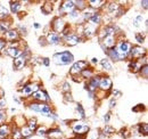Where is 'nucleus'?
Listing matches in <instances>:
<instances>
[{
  "label": "nucleus",
  "mask_w": 148,
  "mask_h": 139,
  "mask_svg": "<svg viewBox=\"0 0 148 139\" xmlns=\"http://www.w3.org/2000/svg\"><path fill=\"white\" fill-rule=\"evenodd\" d=\"M16 30H17L18 33H22V34H24V35L27 34V29H26V26H24V25H19L18 29H16Z\"/></svg>",
  "instance_id": "obj_46"
},
{
  "label": "nucleus",
  "mask_w": 148,
  "mask_h": 139,
  "mask_svg": "<svg viewBox=\"0 0 148 139\" xmlns=\"http://www.w3.org/2000/svg\"><path fill=\"white\" fill-rule=\"evenodd\" d=\"M26 123H27V124H26V125H27V128H29L32 132H34V131L38 129V127H39V125H38V121H37V119H36V118L30 119Z\"/></svg>",
  "instance_id": "obj_32"
},
{
  "label": "nucleus",
  "mask_w": 148,
  "mask_h": 139,
  "mask_svg": "<svg viewBox=\"0 0 148 139\" xmlns=\"http://www.w3.org/2000/svg\"><path fill=\"white\" fill-rule=\"evenodd\" d=\"M41 12H42L43 15H49V14H51V12H53V3L46 2L45 5H42Z\"/></svg>",
  "instance_id": "obj_31"
},
{
  "label": "nucleus",
  "mask_w": 148,
  "mask_h": 139,
  "mask_svg": "<svg viewBox=\"0 0 148 139\" xmlns=\"http://www.w3.org/2000/svg\"><path fill=\"white\" fill-rule=\"evenodd\" d=\"M95 12H96V10H93L92 8H90V7H87L86 9H83V10L81 12V16L83 18V21H86V22L89 21Z\"/></svg>",
  "instance_id": "obj_28"
},
{
  "label": "nucleus",
  "mask_w": 148,
  "mask_h": 139,
  "mask_svg": "<svg viewBox=\"0 0 148 139\" xmlns=\"http://www.w3.org/2000/svg\"><path fill=\"white\" fill-rule=\"evenodd\" d=\"M64 102H66V103H72L73 102V97H72V95H71V92H67V94H65L64 95Z\"/></svg>",
  "instance_id": "obj_48"
},
{
  "label": "nucleus",
  "mask_w": 148,
  "mask_h": 139,
  "mask_svg": "<svg viewBox=\"0 0 148 139\" xmlns=\"http://www.w3.org/2000/svg\"><path fill=\"white\" fill-rule=\"evenodd\" d=\"M76 112H77V114L80 115L81 119H86V111H84V108H83L81 103L76 104Z\"/></svg>",
  "instance_id": "obj_39"
},
{
  "label": "nucleus",
  "mask_w": 148,
  "mask_h": 139,
  "mask_svg": "<svg viewBox=\"0 0 148 139\" xmlns=\"http://www.w3.org/2000/svg\"><path fill=\"white\" fill-rule=\"evenodd\" d=\"M38 136H46V132H47V128L46 127H38V129L36 130Z\"/></svg>",
  "instance_id": "obj_42"
},
{
  "label": "nucleus",
  "mask_w": 148,
  "mask_h": 139,
  "mask_svg": "<svg viewBox=\"0 0 148 139\" xmlns=\"http://www.w3.org/2000/svg\"><path fill=\"white\" fill-rule=\"evenodd\" d=\"M143 111H145L144 104H138L136 107H132V112H134V113H141Z\"/></svg>",
  "instance_id": "obj_43"
},
{
  "label": "nucleus",
  "mask_w": 148,
  "mask_h": 139,
  "mask_svg": "<svg viewBox=\"0 0 148 139\" xmlns=\"http://www.w3.org/2000/svg\"><path fill=\"white\" fill-rule=\"evenodd\" d=\"M91 63H92L93 65L98 64V58H97V57H93V58H91Z\"/></svg>",
  "instance_id": "obj_55"
},
{
  "label": "nucleus",
  "mask_w": 148,
  "mask_h": 139,
  "mask_svg": "<svg viewBox=\"0 0 148 139\" xmlns=\"http://www.w3.org/2000/svg\"><path fill=\"white\" fill-rule=\"evenodd\" d=\"M100 65L103 66V69L105 70V71H107V72L112 71V69H113L112 63L110 62V59H108V58H103V59L100 61Z\"/></svg>",
  "instance_id": "obj_33"
},
{
  "label": "nucleus",
  "mask_w": 148,
  "mask_h": 139,
  "mask_svg": "<svg viewBox=\"0 0 148 139\" xmlns=\"http://www.w3.org/2000/svg\"><path fill=\"white\" fill-rule=\"evenodd\" d=\"M69 16L71 19H76V18H79L81 16V12H79V10H76V9H74L72 10L70 14H69Z\"/></svg>",
  "instance_id": "obj_41"
},
{
  "label": "nucleus",
  "mask_w": 148,
  "mask_h": 139,
  "mask_svg": "<svg viewBox=\"0 0 148 139\" xmlns=\"http://www.w3.org/2000/svg\"><path fill=\"white\" fill-rule=\"evenodd\" d=\"M140 3H141V7H144V9H145V10H147V5H148V1L147 0H144V1H141V2H140Z\"/></svg>",
  "instance_id": "obj_53"
},
{
  "label": "nucleus",
  "mask_w": 148,
  "mask_h": 139,
  "mask_svg": "<svg viewBox=\"0 0 148 139\" xmlns=\"http://www.w3.org/2000/svg\"><path fill=\"white\" fill-rule=\"evenodd\" d=\"M99 75H93L91 79L88 80V83L84 86V89L88 92H97L98 90V86H99Z\"/></svg>",
  "instance_id": "obj_11"
},
{
  "label": "nucleus",
  "mask_w": 148,
  "mask_h": 139,
  "mask_svg": "<svg viewBox=\"0 0 148 139\" xmlns=\"http://www.w3.org/2000/svg\"><path fill=\"white\" fill-rule=\"evenodd\" d=\"M138 132L140 135H144V136H147L148 132V124L147 123H139L138 124Z\"/></svg>",
  "instance_id": "obj_34"
},
{
  "label": "nucleus",
  "mask_w": 148,
  "mask_h": 139,
  "mask_svg": "<svg viewBox=\"0 0 148 139\" xmlns=\"http://www.w3.org/2000/svg\"><path fill=\"white\" fill-rule=\"evenodd\" d=\"M97 31H98V26L92 25L90 23L83 25V31H82V34H84L86 38H92L93 35L97 34Z\"/></svg>",
  "instance_id": "obj_15"
},
{
  "label": "nucleus",
  "mask_w": 148,
  "mask_h": 139,
  "mask_svg": "<svg viewBox=\"0 0 148 139\" xmlns=\"http://www.w3.org/2000/svg\"><path fill=\"white\" fill-rule=\"evenodd\" d=\"M10 21L9 19H3V21H0V34H3L10 30Z\"/></svg>",
  "instance_id": "obj_26"
},
{
  "label": "nucleus",
  "mask_w": 148,
  "mask_h": 139,
  "mask_svg": "<svg viewBox=\"0 0 148 139\" xmlns=\"http://www.w3.org/2000/svg\"><path fill=\"white\" fill-rule=\"evenodd\" d=\"M19 39V33L17 32L16 29H10L9 31H7L5 33V40L7 42H13L15 40H18Z\"/></svg>",
  "instance_id": "obj_17"
},
{
  "label": "nucleus",
  "mask_w": 148,
  "mask_h": 139,
  "mask_svg": "<svg viewBox=\"0 0 148 139\" xmlns=\"http://www.w3.org/2000/svg\"><path fill=\"white\" fill-rule=\"evenodd\" d=\"M46 136L50 139H60V138H63V131H62L59 128L47 129Z\"/></svg>",
  "instance_id": "obj_16"
},
{
  "label": "nucleus",
  "mask_w": 148,
  "mask_h": 139,
  "mask_svg": "<svg viewBox=\"0 0 148 139\" xmlns=\"http://www.w3.org/2000/svg\"><path fill=\"white\" fill-rule=\"evenodd\" d=\"M93 69H91V67H86V69L83 70L81 73H80V75H81V79L82 80H89V79H91L93 76Z\"/></svg>",
  "instance_id": "obj_27"
},
{
  "label": "nucleus",
  "mask_w": 148,
  "mask_h": 139,
  "mask_svg": "<svg viewBox=\"0 0 148 139\" xmlns=\"http://www.w3.org/2000/svg\"><path fill=\"white\" fill-rule=\"evenodd\" d=\"M71 128L76 136H86L89 131V124L83 121H73L71 124Z\"/></svg>",
  "instance_id": "obj_3"
},
{
  "label": "nucleus",
  "mask_w": 148,
  "mask_h": 139,
  "mask_svg": "<svg viewBox=\"0 0 148 139\" xmlns=\"http://www.w3.org/2000/svg\"><path fill=\"white\" fill-rule=\"evenodd\" d=\"M33 28L38 30V29H40V28H41V25H40L39 23H33Z\"/></svg>",
  "instance_id": "obj_56"
},
{
  "label": "nucleus",
  "mask_w": 148,
  "mask_h": 139,
  "mask_svg": "<svg viewBox=\"0 0 148 139\" xmlns=\"http://www.w3.org/2000/svg\"><path fill=\"white\" fill-rule=\"evenodd\" d=\"M143 21H144V16H143L141 14H138L136 17L132 19V24H133V26H136V28H140Z\"/></svg>",
  "instance_id": "obj_35"
},
{
  "label": "nucleus",
  "mask_w": 148,
  "mask_h": 139,
  "mask_svg": "<svg viewBox=\"0 0 148 139\" xmlns=\"http://www.w3.org/2000/svg\"><path fill=\"white\" fill-rule=\"evenodd\" d=\"M32 99L34 102H38V103H47L50 100V97H49L47 91L39 89L34 94H32Z\"/></svg>",
  "instance_id": "obj_10"
},
{
  "label": "nucleus",
  "mask_w": 148,
  "mask_h": 139,
  "mask_svg": "<svg viewBox=\"0 0 148 139\" xmlns=\"http://www.w3.org/2000/svg\"><path fill=\"white\" fill-rule=\"evenodd\" d=\"M62 91L64 94H67V92H71V86L69 82H64L63 83V87H62Z\"/></svg>",
  "instance_id": "obj_44"
},
{
  "label": "nucleus",
  "mask_w": 148,
  "mask_h": 139,
  "mask_svg": "<svg viewBox=\"0 0 148 139\" xmlns=\"http://www.w3.org/2000/svg\"><path fill=\"white\" fill-rule=\"evenodd\" d=\"M0 73H1V69H0Z\"/></svg>",
  "instance_id": "obj_57"
},
{
  "label": "nucleus",
  "mask_w": 148,
  "mask_h": 139,
  "mask_svg": "<svg viewBox=\"0 0 148 139\" xmlns=\"http://www.w3.org/2000/svg\"><path fill=\"white\" fill-rule=\"evenodd\" d=\"M141 65H143V64H141L140 61L131 59V61H129V63H128V69H129L131 72H133V73H137V72H139Z\"/></svg>",
  "instance_id": "obj_21"
},
{
  "label": "nucleus",
  "mask_w": 148,
  "mask_h": 139,
  "mask_svg": "<svg viewBox=\"0 0 148 139\" xmlns=\"http://www.w3.org/2000/svg\"><path fill=\"white\" fill-rule=\"evenodd\" d=\"M9 8H10L9 13L16 15V14H18L21 8H22V2L21 1H10L9 2Z\"/></svg>",
  "instance_id": "obj_24"
},
{
  "label": "nucleus",
  "mask_w": 148,
  "mask_h": 139,
  "mask_svg": "<svg viewBox=\"0 0 148 139\" xmlns=\"http://www.w3.org/2000/svg\"><path fill=\"white\" fill-rule=\"evenodd\" d=\"M134 38H136V41L139 43V46L145 42V34H143L141 32H140V33H136V34H134Z\"/></svg>",
  "instance_id": "obj_40"
},
{
  "label": "nucleus",
  "mask_w": 148,
  "mask_h": 139,
  "mask_svg": "<svg viewBox=\"0 0 148 139\" xmlns=\"http://www.w3.org/2000/svg\"><path fill=\"white\" fill-rule=\"evenodd\" d=\"M131 47H132V45L130 43L129 41H127V40H119V42L116 43V50L119 52V55H120V57H121V61H123L124 58H127V56H128V54H129L130 49H131Z\"/></svg>",
  "instance_id": "obj_4"
},
{
  "label": "nucleus",
  "mask_w": 148,
  "mask_h": 139,
  "mask_svg": "<svg viewBox=\"0 0 148 139\" xmlns=\"http://www.w3.org/2000/svg\"><path fill=\"white\" fill-rule=\"evenodd\" d=\"M146 49L143 47V46H139V45H136V46H132L131 49H130L129 54L127 56V58L131 59H134V61H139V59H143V57H146Z\"/></svg>",
  "instance_id": "obj_2"
},
{
  "label": "nucleus",
  "mask_w": 148,
  "mask_h": 139,
  "mask_svg": "<svg viewBox=\"0 0 148 139\" xmlns=\"http://www.w3.org/2000/svg\"><path fill=\"white\" fill-rule=\"evenodd\" d=\"M46 41H47V45H59L62 42V36L60 34H57L55 32L50 31L48 32L46 35Z\"/></svg>",
  "instance_id": "obj_14"
},
{
  "label": "nucleus",
  "mask_w": 148,
  "mask_h": 139,
  "mask_svg": "<svg viewBox=\"0 0 148 139\" xmlns=\"http://www.w3.org/2000/svg\"><path fill=\"white\" fill-rule=\"evenodd\" d=\"M12 132V127L9 123H3L0 125V139H6Z\"/></svg>",
  "instance_id": "obj_18"
},
{
  "label": "nucleus",
  "mask_w": 148,
  "mask_h": 139,
  "mask_svg": "<svg viewBox=\"0 0 148 139\" xmlns=\"http://www.w3.org/2000/svg\"><path fill=\"white\" fill-rule=\"evenodd\" d=\"M89 66V63L87 61H77V62H74L73 65L71 66L70 69V74L74 76V75H79L83 70L86 67Z\"/></svg>",
  "instance_id": "obj_7"
},
{
  "label": "nucleus",
  "mask_w": 148,
  "mask_h": 139,
  "mask_svg": "<svg viewBox=\"0 0 148 139\" xmlns=\"http://www.w3.org/2000/svg\"><path fill=\"white\" fill-rule=\"evenodd\" d=\"M19 131H21V135H22V138H29L33 135V132L27 128V125H23L19 128Z\"/></svg>",
  "instance_id": "obj_29"
},
{
  "label": "nucleus",
  "mask_w": 148,
  "mask_h": 139,
  "mask_svg": "<svg viewBox=\"0 0 148 139\" xmlns=\"http://www.w3.org/2000/svg\"><path fill=\"white\" fill-rule=\"evenodd\" d=\"M65 25H66V23H65L64 18L59 17V16L54 18L53 22H51V24H50V26H51V29H53V32H55L57 34H60V33H62V31L64 30Z\"/></svg>",
  "instance_id": "obj_9"
},
{
  "label": "nucleus",
  "mask_w": 148,
  "mask_h": 139,
  "mask_svg": "<svg viewBox=\"0 0 148 139\" xmlns=\"http://www.w3.org/2000/svg\"><path fill=\"white\" fill-rule=\"evenodd\" d=\"M64 40V43L66 46H76L77 43H80L82 41V38L76 33H71V34L66 35L64 38H62Z\"/></svg>",
  "instance_id": "obj_13"
},
{
  "label": "nucleus",
  "mask_w": 148,
  "mask_h": 139,
  "mask_svg": "<svg viewBox=\"0 0 148 139\" xmlns=\"http://www.w3.org/2000/svg\"><path fill=\"white\" fill-rule=\"evenodd\" d=\"M74 9H75L74 8V1H72V0L62 1L60 5H59V10H58L59 17H63L64 15H69Z\"/></svg>",
  "instance_id": "obj_6"
},
{
  "label": "nucleus",
  "mask_w": 148,
  "mask_h": 139,
  "mask_svg": "<svg viewBox=\"0 0 148 139\" xmlns=\"http://www.w3.org/2000/svg\"><path fill=\"white\" fill-rule=\"evenodd\" d=\"M139 74H140V76H141V78L147 79V78H148V66H147V64H143V65H141V67H140V70H139Z\"/></svg>",
  "instance_id": "obj_38"
},
{
  "label": "nucleus",
  "mask_w": 148,
  "mask_h": 139,
  "mask_svg": "<svg viewBox=\"0 0 148 139\" xmlns=\"http://www.w3.org/2000/svg\"><path fill=\"white\" fill-rule=\"evenodd\" d=\"M105 52H106V55L108 56V59H112V61H114V62L121 61V57H120V55H119V52H117L115 47H113L111 49H107Z\"/></svg>",
  "instance_id": "obj_20"
},
{
  "label": "nucleus",
  "mask_w": 148,
  "mask_h": 139,
  "mask_svg": "<svg viewBox=\"0 0 148 139\" xmlns=\"http://www.w3.org/2000/svg\"><path fill=\"white\" fill-rule=\"evenodd\" d=\"M87 3H89V7L92 8L93 10H98L105 6L106 1L105 0H89Z\"/></svg>",
  "instance_id": "obj_19"
},
{
  "label": "nucleus",
  "mask_w": 148,
  "mask_h": 139,
  "mask_svg": "<svg viewBox=\"0 0 148 139\" xmlns=\"http://www.w3.org/2000/svg\"><path fill=\"white\" fill-rule=\"evenodd\" d=\"M103 119H104V122H105L106 124H107V123H110V119H111V113H110V112H107V113L104 115V118H103Z\"/></svg>",
  "instance_id": "obj_51"
},
{
  "label": "nucleus",
  "mask_w": 148,
  "mask_h": 139,
  "mask_svg": "<svg viewBox=\"0 0 148 139\" xmlns=\"http://www.w3.org/2000/svg\"><path fill=\"white\" fill-rule=\"evenodd\" d=\"M5 107H6V100L0 99V111H5Z\"/></svg>",
  "instance_id": "obj_52"
},
{
  "label": "nucleus",
  "mask_w": 148,
  "mask_h": 139,
  "mask_svg": "<svg viewBox=\"0 0 148 139\" xmlns=\"http://www.w3.org/2000/svg\"><path fill=\"white\" fill-rule=\"evenodd\" d=\"M29 55H30L29 49L23 50V54H22L19 57H17V58L14 59V70L19 71V70L23 69V67L26 65L27 61H29Z\"/></svg>",
  "instance_id": "obj_5"
},
{
  "label": "nucleus",
  "mask_w": 148,
  "mask_h": 139,
  "mask_svg": "<svg viewBox=\"0 0 148 139\" xmlns=\"http://www.w3.org/2000/svg\"><path fill=\"white\" fill-rule=\"evenodd\" d=\"M113 87V81L110 76H106V75H103L100 76L99 79V86H98V89H100L101 91H110Z\"/></svg>",
  "instance_id": "obj_12"
},
{
  "label": "nucleus",
  "mask_w": 148,
  "mask_h": 139,
  "mask_svg": "<svg viewBox=\"0 0 148 139\" xmlns=\"http://www.w3.org/2000/svg\"><path fill=\"white\" fill-rule=\"evenodd\" d=\"M6 119H7V115H6V111H0V125L5 123Z\"/></svg>",
  "instance_id": "obj_47"
},
{
  "label": "nucleus",
  "mask_w": 148,
  "mask_h": 139,
  "mask_svg": "<svg viewBox=\"0 0 148 139\" xmlns=\"http://www.w3.org/2000/svg\"><path fill=\"white\" fill-rule=\"evenodd\" d=\"M103 135L104 136H106V137H110V136H112L113 133H115V129L113 128V127H111V125H108V124H106V127L103 129Z\"/></svg>",
  "instance_id": "obj_36"
},
{
  "label": "nucleus",
  "mask_w": 148,
  "mask_h": 139,
  "mask_svg": "<svg viewBox=\"0 0 148 139\" xmlns=\"http://www.w3.org/2000/svg\"><path fill=\"white\" fill-rule=\"evenodd\" d=\"M6 46H7V41L5 39H0V52L6 50Z\"/></svg>",
  "instance_id": "obj_49"
},
{
  "label": "nucleus",
  "mask_w": 148,
  "mask_h": 139,
  "mask_svg": "<svg viewBox=\"0 0 148 139\" xmlns=\"http://www.w3.org/2000/svg\"><path fill=\"white\" fill-rule=\"evenodd\" d=\"M10 135H12V138L13 139H23L22 138V135H21V131H19V128H17V127H14L12 129Z\"/></svg>",
  "instance_id": "obj_37"
},
{
  "label": "nucleus",
  "mask_w": 148,
  "mask_h": 139,
  "mask_svg": "<svg viewBox=\"0 0 148 139\" xmlns=\"http://www.w3.org/2000/svg\"><path fill=\"white\" fill-rule=\"evenodd\" d=\"M88 23H90V24H92V25L98 26V25L101 23V15H100V13H99L98 10H96V12L92 14V16L90 17V19L88 21Z\"/></svg>",
  "instance_id": "obj_25"
},
{
  "label": "nucleus",
  "mask_w": 148,
  "mask_h": 139,
  "mask_svg": "<svg viewBox=\"0 0 148 139\" xmlns=\"http://www.w3.org/2000/svg\"><path fill=\"white\" fill-rule=\"evenodd\" d=\"M115 105H116V99L113 97V98L111 99V102H110V107H111V108H113Z\"/></svg>",
  "instance_id": "obj_54"
},
{
  "label": "nucleus",
  "mask_w": 148,
  "mask_h": 139,
  "mask_svg": "<svg viewBox=\"0 0 148 139\" xmlns=\"http://www.w3.org/2000/svg\"><path fill=\"white\" fill-rule=\"evenodd\" d=\"M5 52H6L8 56H10L12 58H14V59H15V58L19 57V56L23 54V50H22L21 48H10V47H8Z\"/></svg>",
  "instance_id": "obj_23"
},
{
  "label": "nucleus",
  "mask_w": 148,
  "mask_h": 139,
  "mask_svg": "<svg viewBox=\"0 0 148 139\" xmlns=\"http://www.w3.org/2000/svg\"><path fill=\"white\" fill-rule=\"evenodd\" d=\"M120 136H121L122 138L127 139L130 136V132L128 131V129H125V128H124V129H122V130L120 131Z\"/></svg>",
  "instance_id": "obj_45"
},
{
  "label": "nucleus",
  "mask_w": 148,
  "mask_h": 139,
  "mask_svg": "<svg viewBox=\"0 0 148 139\" xmlns=\"http://www.w3.org/2000/svg\"><path fill=\"white\" fill-rule=\"evenodd\" d=\"M9 17H10L9 9L6 7V5H3V2L0 1V21L9 19Z\"/></svg>",
  "instance_id": "obj_22"
},
{
  "label": "nucleus",
  "mask_w": 148,
  "mask_h": 139,
  "mask_svg": "<svg viewBox=\"0 0 148 139\" xmlns=\"http://www.w3.org/2000/svg\"><path fill=\"white\" fill-rule=\"evenodd\" d=\"M53 62L56 65H70L71 63L74 62V56L71 52H55L53 56Z\"/></svg>",
  "instance_id": "obj_1"
},
{
  "label": "nucleus",
  "mask_w": 148,
  "mask_h": 139,
  "mask_svg": "<svg viewBox=\"0 0 148 139\" xmlns=\"http://www.w3.org/2000/svg\"><path fill=\"white\" fill-rule=\"evenodd\" d=\"M39 89H40V85L39 83H37V82H31V83H27V85H25V86L22 87L21 94L24 97H30L32 94H34Z\"/></svg>",
  "instance_id": "obj_8"
},
{
  "label": "nucleus",
  "mask_w": 148,
  "mask_h": 139,
  "mask_svg": "<svg viewBox=\"0 0 148 139\" xmlns=\"http://www.w3.org/2000/svg\"><path fill=\"white\" fill-rule=\"evenodd\" d=\"M41 64H42L43 66L48 67V66L50 65V59H49L48 57H43V58H41Z\"/></svg>",
  "instance_id": "obj_50"
},
{
  "label": "nucleus",
  "mask_w": 148,
  "mask_h": 139,
  "mask_svg": "<svg viewBox=\"0 0 148 139\" xmlns=\"http://www.w3.org/2000/svg\"><path fill=\"white\" fill-rule=\"evenodd\" d=\"M74 8L79 12H82L83 9L87 8V1L84 0H77V1H74Z\"/></svg>",
  "instance_id": "obj_30"
}]
</instances>
